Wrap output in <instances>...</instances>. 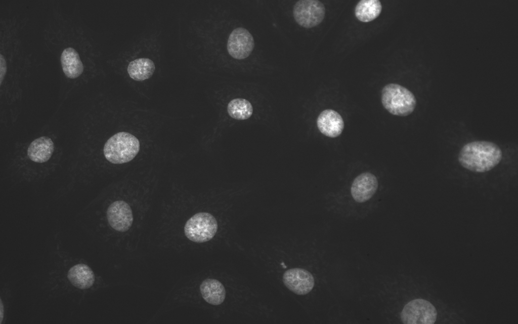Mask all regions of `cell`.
Wrapping results in <instances>:
<instances>
[{
    "mask_svg": "<svg viewBox=\"0 0 518 324\" xmlns=\"http://www.w3.org/2000/svg\"><path fill=\"white\" fill-rule=\"evenodd\" d=\"M502 152L496 144L476 141L465 144L458 155V161L464 168L476 173L488 172L501 160Z\"/></svg>",
    "mask_w": 518,
    "mask_h": 324,
    "instance_id": "6da1fadb",
    "label": "cell"
},
{
    "mask_svg": "<svg viewBox=\"0 0 518 324\" xmlns=\"http://www.w3.org/2000/svg\"><path fill=\"white\" fill-rule=\"evenodd\" d=\"M140 148V142L136 136L128 132H120L108 139L104 146L103 153L111 163L122 164L133 160Z\"/></svg>",
    "mask_w": 518,
    "mask_h": 324,
    "instance_id": "7a4b0ae2",
    "label": "cell"
},
{
    "mask_svg": "<svg viewBox=\"0 0 518 324\" xmlns=\"http://www.w3.org/2000/svg\"><path fill=\"white\" fill-rule=\"evenodd\" d=\"M381 101L384 108L393 115L406 116L412 113L416 105L414 95L406 88L388 84L381 91Z\"/></svg>",
    "mask_w": 518,
    "mask_h": 324,
    "instance_id": "3957f363",
    "label": "cell"
},
{
    "mask_svg": "<svg viewBox=\"0 0 518 324\" xmlns=\"http://www.w3.org/2000/svg\"><path fill=\"white\" fill-rule=\"evenodd\" d=\"M218 228V222L212 215L207 212H199L187 221L184 233L189 240L202 243L211 239Z\"/></svg>",
    "mask_w": 518,
    "mask_h": 324,
    "instance_id": "277c9868",
    "label": "cell"
},
{
    "mask_svg": "<svg viewBox=\"0 0 518 324\" xmlns=\"http://www.w3.org/2000/svg\"><path fill=\"white\" fill-rule=\"evenodd\" d=\"M435 307L428 301L415 299L409 301L401 313L404 324H434L437 318Z\"/></svg>",
    "mask_w": 518,
    "mask_h": 324,
    "instance_id": "5b68a950",
    "label": "cell"
},
{
    "mask_svg": "<svg viewBox=\"0 0 518 324\" xmlns=\"http://www.w3.org/2000/svg\"><path fill=\"white\" fill-rule=\"evenodd\" d=\"M325 15L323 4L318 0H300L294 5L293 16L300 26L311 28L320 24Z\"/></svg>",
    "mask_w": 518,
    "mask_h": 324,
    "instance_id": "8992f818",
    "label": "cell"
},
{
    "mask_svg": "<svg viewBox=\"0 0 518 324\" xmlns=\"http://www.w3.org/2000/svg\"><path fill=\"white\" fill-rule=\"evenodd\" d=\"M254 47V40L252 34L243 27L236 28L231 32L227 45L229 55L238 60L248 57Z\"/></svg>",
    "mask_w": 518,
    "mask_h": 324,
    "instance_id": "52a82bcc",
    "label": "cell"
},
{
    "mask_svg": "<svg viewBox=\"0 0 518 324\" xmlns=\"http://www.w3.org/2000/svg\"><path fill=\"white\" fill-rule=\"evenodd\" d=\"M282 278L286 287L298 295L309 293L315 285L313 275L304 268H293L288 269L284 273Z\"/></svg>",
    "mask_w": 518,
    "mask_h": 324,
    "instance_id": "ba28073f",
    "label": "cell"
},
{
    "mask_svg": "<svg viewBox=\"0 0 518 324\" xmlns=\"http://www.w3.org/2000/svg\"><path fill=\"white\" fill-rule=\"evenodd\" d=\"M107 218L110 226L119 232H125L132 226L134 220L132 209L123 200L112 202L107 211Z\"/></svg>",
    "mask_w": 518,
    "mask_h": 324,
    "instance_id": "9c48e42d",
    "label": "cell"
},
{
    "mask_svg": "<svg viewBox=\"0 0 518 324\" xmlns=\"http://www.w3.org/2000/svg\"><path fill=\"white\" fill-rule=\"evenodd\" d=\"M378 186L376 177L370 172H365L354 179L351 186V193L356 201L364 202L373 196Z\"/></svg>",
    "mask_w": 518,
    "mask_h": 324,
    "instance_id": "30bf717a",
    "label": "cell"
},
{
    "mask_svg": "<svg viewBox=\"0 0 518 324\" xmlns=\"http://www.w3.org/2000/svg\"><path fill=\"white\" fill-rule=\"evenodd\" d=\"M317 126L324 135L336 138L342 132L344 123L339 113L333 109H327L322 111L318 116Z\"/></svg>",
    "mask_w": 518,
    "mask_h": 324,
    "instance_id": "8fae6325",
    "label": "cell"
},
{
    "mask_svg": "<svg viewBox=\"0 0 518 324\" xmlns=\"http://www.w3.org/2000/svg\"><path fill=\"white\" fill-rule=\"evenodd\" d=\"M54 151V144L47 136H41L31 142L27 149L29 159L35 163H43L51 157Z\"/></svg>",
    "mask_w": 518,
    "mask_h": 324,
    "instance_id": "7c38bea8",
    "label": "cell"
},
{
    "mask_svg": "<svg viewBox=\"0 0 518 324\" xmlns=\"http://www.w3.org/2000/svg\"><path fill=\"white\" fill-rule=\"evenodd\" d=\"M200 291L203 299L213 305L221 304L225 300L226 291L224 285L213 278L204 279L200 286Z\"/></svg>",
    "mask_w": 518,
    "mask_h": 324,
    "instance_id": "4fadbf2b",
    "label": "cell"
},
{
    "mask_svg": "<svg viewBox=\"0 0 518 324\" xmlns=\"http://www.w3.org/2000/svg\"><path fill=\"white\" fill-rule=\"evenodd\" d=\"M62 68L65 75L74 79L82 73L83 64L77 51L71 47L65 49L61 55Z\"/></svg>",
    "mask_w": 518,
    "mask_h": 324,
    "instance_id": "5bb4252c",
    "label": "cell"
},
{
    "mask_svg": "<svg viewBox=\"0 0 518 324\" xmlns=\"http://www.w3.org/2000/svg\"><path fill=\"white\" fill-rule=\"evenodd\" d=\"M67 277L71 283L80 289L90 288L95 281V275L90 267L84 264H78L68 271Z\"/></svg>",
    "mask_w": 518,
    "mask_h": 324,
    "instance_id": "9a60e30c",
    "label": "cell"
},
{
    "mask_svg": "<svg viewBox=\"0 0 518 324\" xmlns=\"http://www.w3.org/2000/svg\"><path fill=\"white\" fill-rule=\"evenodd\" d=\"M154 62L150 59L141 58L130 62L127 72L135 80L143 81L150 78L155 71Z\"/></svg>",
    "mask_w": 518,
    "mask_h": 324,
    "instance_id": "2e32d148",
    "label": "cell"
},
{
    "mask_svg": "<svg viewBox=\"0 0 518 324\" xmlns=\"http://www.w3.org/2000/svg\"><path fill=\"white\" fill-rule=\"evenodd\" d=\"M382 11V5L378 0H361L356 5L355 15L363 22H369L377 18Z\"/></svg>",
    "mask_w": 518,
    "mask_h": 324,
    "instance_id": "e0dca14e",
    "label": "cell"
},
{
    "mask_svg": "<svg viewBox=\"0 0 518 324\" xmlns=\"http://www.w3.org/2000/svg\"><path fill=\"white\" fill-rule=\"evenodd\" d=\"M227 111L232 118L238 120L247 119L253 113L251 103L245 99L236 98L231 100L227 106Z\"/></svg>",
    "mask_w": 518,
    "mask_h": 324,
    "instance_id": "ac0fdd59",
    "label": "cell"
},
{
    "mask_svg": "<svg viewBox=\"0 0 518 324\" xmlns=\"http://www.w3.org/2000/svg\"><path fill=\"white\" fill-rule=\"evenodd\" d=\"M7 66L6 61L3 55L0 54V85L2 84V82L4 79L5 76L7 72Z\"/></svg>",
    "mask_w": 518,
    "mask_h": 324,
    "instance_id": "d6986e66",
    "label": "cell"
},
{
    "mask_svg": "<svg viewBox=\"0 0 518 324\" xmlns=\"http://www.w3.org/2000/svg\"><path fill=\"white\" fill-rule=\"evenodd\" d=\"M0 311H1V321H0V322H1V323H2V321L3 320L4 315V307L2 299H1V310H0Z\"/></svg>",
    "mask_w": 518,
    "mask_h": 324,
    "instance_id": "ffe728a7",
    "label": "cell"
}]
</instances>
